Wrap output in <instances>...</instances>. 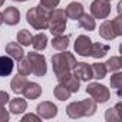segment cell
I'll use <instances>...</instances> for the list:
<instances>
[{
    "label": "cell",
    "mask_w": 122,
    "mask_h": 122,
    "mask_svg": "<svg viewBox=\"0 0 122 122\" xmlns=\"http://www.w3.org/2000/svg\"><path fill=\"white\" fill-rule=\"evenodd\" d=\"M98 106L93 99H83L78 102H71L66 106V113L72 119L83 118V116H92L96 112Z\"/></svg>",
    "instance_id": "1"
},
{
    "label": "cell",
    "mask_w": 122,
    "mask_h": 122,
    "mask_svg": "<svg viewBox=\"0 0 122 122\" xmlns=\"http://www.w3.org/2000/svg\"><path fill=\"white\" fill-rule=\"evenodd\" d=\"M49 15H50V10H47V9H45L39 5V6H35L30 10H27L26 20L33 29L45 30L49 26Z\"/></svg>",
    "instance_id": "2"
},
{
    "label": "cell",
    "mask_w": 122,
    "mask_h": 122,
    "mask_svg": "<svg viewBox=\"0 0 122 122\" xmlns=\"http://www.w3.org/2000/svg\"><path fill=\"white\" fill-rule=\"evenodd\" d=\"M75 63H76L75 56L66 50H62V53H56L52 56V66H53V72L56 76L66 73V72H72Z\"/></svg>",
    "instance_id": "3"
},
{
    "label": "cell",
    "mask_w": 122,
    "mask_h": 122,
    "mask_svg": "<svg viewBox=\"0 0 122 122\" xmlns=\"http://www.w3.org/2000/svg\"><path fill=\"white\" fill-rule=\"evenodd\" d=\"M66 22H68V16H66L65 10L53 9V10H50V15H49V26H47V29L50 30V33L53 36L63 35V32L66 29Z\"/></svg>",
    "instance_id": "4"
},
{
    "label": "cell",
    "mask_w": 122,
    "mask_h": 122,
    "mask_svg": "<svg viewBox=\"0 0 122 122\" xmlns=\"http://www.w3.org/2000/svg\"><path fill=\"white\" fill-rule=\"evenodd\" d=\"M99 36L105 40H113L118 36H122V19L118 15L113 20H103L99 26Z\"/></svg>",
    "instance_id": "5"
},
{
    "label": "cell",
    "mask_w": 122,
    "mask_h": 122,
    "mask_svg": "<svg viewBox=\"0 0 122 122\" xmlns=\"http://www.w3.org/2000/svg\"><path fill=\"white\" fill-rule=\"evenodd\" d=\"M86 93L91 95L92 99L96 103H105L111 98L109 89L105 85H101V83H96V82H92V83H89L86 86Z\"/></svg>",
    "instance_id": "6"
},
{
    "label": "cell",
    "mask_w": 122,
    "mask_h": 122,
    "mask_svg": "<svg viewBox=\"0 0 122 122\" xmlns=\"http://www.w3.org/2000/svg\"><path fill=\"white\" fill-rule=\"evenodd\" d=\"M26 57L29 59V62H30V65H32V73H33L35 76L42 78V76L46 75V72H47V65H46V59H45L43 55L30 52V53H27Z\"/></svg>",
    "instance_id": "7"
},
{
    "label": "cell",
    "mask_w": 122,
    "mask_h": 122,
    "mask_svg": "<svg viewBox=\"0 0 122 122\" xmlns=\"http://www.w3.org/2000/svg\"><path fill=\"white\" fill-rule=\"evenodd\" d=\"M91 13L93 19H106L111 15V3L108 0H93L91 3Z\"/></svg>",
    "instance_id": "8"
},
{
    "label": "cell",
    "mask_w": 122,
    "mask_h": 122,
    "mask_svg": "<svg viewBox=\"0 0 122 122\" xmlns=\"http://www.w3.org/2000/svg\"><path fill=\"white\" fill-rule=\"evenodd\" d=\"M57 78V82L60 83V85H63L71 93H76V92H79V85H81V81L72 73V72H66V73H62V75H59V76H56Z\"/></svg>",
    "instance_id": "9"
},
{
    "label": "cell",
    "mask_w": 122,
    "mask_h": 122,
    "mask_svg": "<svg viewBox=\"0 0 122 122\" xmlns=\"http://www.w3.org/2000/svg\"><path fill=\"white\" fill-rule=\"evenodd\" d=\"M75 52L78 53V55H81V56H83V57H88V56H91V50H92V40L88 37V36H85V35H81V36H78L76 37V40H75Z\"/></svg>",
    "instance_id": "10"
},
{
    "label": "cell",
    "mask_w": 122,
    "mask_h": 122,
    "mask_svg": "<svg viewBox=\"0 0 122 122\" xmlns=\"http://www.w3.org/2000/svg\"><path fill=\"white\" fill-rule=\"evenodd\" d=\"M36 112L43 119H52V118H55L57 115V106L50 101H45V102L37 105Z\"/></svg>",
    "instance_id": "11"
},
{
    "label": "cell",
    "mask_w": 122,
    "mask_h": 122,
    "mask_svg": "<svg viewBox=\"0 0 122 122\" xmlns=\"http://www.w3.org/2000/svg\"><path fill=\"white\" fill-rule=\"evenodd\" d=\"M72 71H73V75H75L79 81L88 82L89 79H92V69H91V65H88V63H85V62H76Z\"/></svg>",
    "instance_id": "12"
},
{
    "label": "cell",
    "mask_w": 122,
    "mask_h": 122,
    "mask_svg": "<svg viewBox=\"0 0 122 122\" xmlns=\"http://www.w3.org/2000/svg\"><path fill=\"white\" fill-rule=\"evenodd\" d=\"M2 16H3V22L9 26H16L20 22V12L13 6L6 7L5 12L2 13Z\"/></svg>",
    "instance_id": "13"
},
{
    "label": "cell",
    "mask_w": 122,
    "mask_h": 122,
    "mask_svg": "<svg viewBox=\"0 0 122 122\" xmlns=\"http://www.w3.org/2000/svg\"><path fill=\"white\" fill-rule=\"evenodd\" d=\"M66 16L72 20H78L83 13H85V9H83V5L82 3H76V2H72L68 5L66 10H65Z\"/></svg>",
    "instance_id": "14"
},
{
    "label": "cell",
    "mask_w": 122,
    "mask_h": 122,
    "mask_svg": "<svg viewBox=\"0 0 122 122\" xmlns=\"http://www.w3.org/2000/svg\"><path fill=\"white\" fill-rule=\"evenodd\" d=\"M23 95L26 96V99H30V101L37 99L42 95V88L36 82H27V85H26V88L23 91Z\"/></svg>",
    "instance_id": "15"
},
{
    "label": "cell",
    "mask_w": 122,
    "mask_h": 122,
    "mask_svg": "<svg viewBox=\"0 0 122 122\" xmlns=\"http://www.w3.org/2000/svg\"><path fill=\"white\" fill-rule=\"evenodd\" d=\"M6 52H7V55H9L12 59H15V60H19V59H22V57L25 56L23 47H22V45L17 43V42H10V43H7V45H6Z\"/></svg>",
    "instance_id": "16"
},
{
    "label": "cell",
    "mask_w": 122,
    "mask_h": 122,
    "mask_svg": "<svg viewBox=\"0 0 122 122\" xmlns=\"http://www.w3.org/2000/svg\"><path fill=\"white\" fill-rule=\"evenodd\" d=\"M9 109H10L12 113H15V115H20V113H23V112L27 109V102H26V99L15 98V99L9 101Z\"/></svg>",
    "instance_id": "17"
},
{
    "label": "cell",
    "mask_w": 122,
    "mask_h": 122,
    "mask_svg": "<svg viewBox=\"0 0 122 122\" xmlns=\"http://www.w3.org/2000/svg\"><path fill=\"white\" fill-rule=\"evenodd\" d=\"M26 85H27V79H26V76L19 75V73H17V76H15V78L12 79V82H10V88H12V91H13L15 93H17V95L23 93Z\"/></svg>",
    "instance_id": "18"
},
{
    "label": "cell",
    "mask_w": 122,
    "mask_h": 122,
    "mask_svg": "<svg viewBox=\"0 0 122 122\" xmlns=\"http://www.w3.org/2000/svg\"><path fill=\"white\" fill-rule=\"evenodd\" d=\"M105 119L108 122H116V121H121L122 119V103H116L113 108H109L106 109L105 112Z\"/></svg>",
    "instance_id": "19"
},
{
    "label": "cell",
    "mask_w": 122,
    "mask_h": 122,
    "mask_svg": "<svg viewBox=\"0 0 122 122\" xmlns=\"http://www.w3.org/2000/svg\"><path fill=\"white\" fill-rule=\"evenodd\" d=\"M13 59L10 56H0V76H7L13 72Z\"/></svg>",
    "instance_id": "20"
},
{
    "label": "cell",
    "mask_w": 122,
    "mask_h": 122,
    "mask_svg": "<svg viewBox=\"0 0 122 122\" xmlns=\"http://www.w3.org/2000/svg\"><path fill=\"white\" fill-rule=\"evenodd\" d=\"M78 25H79V27L88 30V32H92V30H95V27H96V23H95L93 16H91V15H88V13H83V15L78 19Z\"/></svg>",
    "instance_id": "21"
},
{
    "label": "cell",
    "mask_w": 122,
    "mask_h": 122,
    "mask_svg": "<svg viewBox=\"0 0 122 122\" xmlns=\"http://www.w3.org/2000/svg\"><path fill=\"white\" fill-rule=\"evenodd\" d=\"M69 46V36H63V35H59V36H53L52 39V47L62 52L66 50Z\"/></svg>",
    "instance_id": "22"
},
{
    "label": "cell",
    "mask_w": 122,
    "mask_h": 122,
    "mask_svg": "<svg viewBox=\"0 0 122 122\" xmlns=\"http://www.w3.org/2000/svg\"><path fill=\"white\" fill-rule=\"evenodd\" d=\"M32 46L35 50H45L47 46V36L45 33H37L32 36Z\"/></svg>",
    "instance_id": "23"
},
{
    "label": "cell",
    "mask_w": 122,
    "mask_h": 122,
    "mask_svg": "<svg viewBox=\"0 0 122 122\" xmlns=\"http://www.w3.org/2000/svg\"><path fill=\"white\" fill-rule=\"evenodd\" d=\"M108 52H109V46H108V45H103V43H92L91 56H92L93 59H101V57H103Z\"/></svg>",
    "instance_id": "24"
},
{
    "label": "cell",
    "mask_w": 122,
    "mask_h": 122,
    "mask_svg": "<svg viewBox=\"0 0 122 122\" xmlns=\"http://www.w3.org/2000/svg\"><path fill=\"white\" fill-rule=\"evenodd\" d=\"M17 73L19 75H23V76H27L32 73V65L29 62V59L27 57H22L17 60Z\"/></svg>",
    "instance_id": "25"
},
{
    "label": "cell",
    "mask_w": 122,
    "mask_h": 122,
    "mask_svg": "<svg viewBox=\"0 0 122 122\" xmlns=\"http://www.w3.org/2000/svg\"><path fill=\"white\" fill-rule=\"evenodd\" d=\"M91 69H92V78L95 79H103L108 73L106 68H105V63H92L91 65Z\"/></svg>",
    "instance_id": "26"
},
{
    "label": "cell",
    "mask_w": 122,
    "mask_h": 122,
    "mask_svg": "<svg viewBox=\"0 0 122 122\" xmlns=\"http://www.w3.org/2000/svg\"><path fill=\"white\" fill-rule=\"evenodd\" d=\"M121 66H122V59L119 56H112L105 63V68L108 72H118L121 69Z\"/></svg>",
    "instance_id": "27"
},
{
    "label": "cell",
    "mask_w": 122,
    "mask_h": 122,
    "mask_svg": "<svg viewBox=\"0 0 122 122\" xmlns=\"http://www.w3.org/2000/svg\"><path fill=\"white\" fill-rule=\"evenodd\" d=\"M53 95H55V98L59 99V101H68V99L71 98V92H69L63 85H60V83L53 89Z\"/></svg>",
    "instance_id": "28"
},
{
    "label": "cell",
    "mask_w": 122,
    "mask_h": 122,
    "mask_svg": "<svg viewBox=\"0 0 122 122\" xmlns=\"http://www.w3.org/2000/svg\"><path fill=\"white\" fill-rule=\"evenodd\" d=\"M17 42L22 45V46H29V45H32V35H30V32L29 30H26V29H22L19 33H17Z\"/></svg>",
    "instance_id": "29"
},
{
    "label": "cell",
    "mask_w": 122,
    "mask_h": 122,
    "mask_svg": "<svg viewBox=\"0 0 122 122\" xmlns=\"http://www.w3.org/2000/svg\"><path fill=\"white\" fill-rule=\"evenodd\" d=\"M111 88H113L118 96H121V88H122V73L121 72H116L115 75L111 76Z\"/></svg>",
    "instance_id": "30"
},
{
    "label": "cell",
    "mask_w": 122,
    "mask_h": 122,
    "mask_svg": "<svg viewBox=\"0 0 122 122\" xmlns=\"http://www.w3.org/2000/svg\"><path fill=\"white\" fill-rule=\"evenodd\" d=\"M60 3V0H40V6L47 9V10H53L57 7V5Z\"/></svg>",
    "instance_id": "31"
},
{
    "label": "cell",
    "mask_w": 122,
    "mask_h": 122,
    "mask_svg": "<svg viewBox=\"0 0 122 122\" xmlns=\"http://www.w3.org/2000/svg\"><path fill=\"white\" fill-rule=\"evenodd\" d=\"M10 118V113L5 108V105H0V122H7Z\"/></svg>",
    "instance_id": "32"
},
{
    "label": "cell",
    "mask_w": 122,
    "mask_h": 122,
    "mask_svg": "<svg viewBox=\"0 0 122 122\" xmlns=\"http://www.w3.org/2000/svg\"><path fill=\"white\" fill-rule=\"evenodd\" d=\"M40 119H42V118H40L39 115L36 116V115H33V113H27V115H25V116L22 118V122H27V121H32V122H39Z\"/></svg>",
    "instance_id": "33"
},
{
    "label": "cell",
    "mask_w": 122,
    "mask_h": 122,
    "mask_svg": "<svg viewBox=\"0 0 122 122\" xmlns=\"http://www.w3.org/2000/svg\"><path fill=\"white\" fill-rule=\"evenodd\" d=\"M9 101H10L9 93H7V92H5V91H0V105H6Z\"/></svg>",
    "instance_id": "34"
},
{
    "label": "cell",
    "mask_w": 122,
    "mask_h": 122,
    "mask_svg": "<svg viewBox=\"0 0 122 122\" xmlns=\"http://www.w3.org/2000/svg\"><path fill=\"white\" fill-rule=\"evenodd\" d=\"M3 23V16H2V13H0V25Z\"/></svg>",
    "instance_id": "35"
},
{
    "label": "cell",
    "mask_w": 122,
    "mask_h": 122,
    "mask_svg": "<svg viewBox=\"0 0 122 122\" xmlns=\"http://www.w3.org/2000/svg\"><path fill=\"white\" fill-rule=\"evenodd\" d=\"M5 5V0H0V6H3Z\"/></svg>",
    "instance_id": "36"
},
{
    "label": "cell",
    "mask_w": 122,
    "mask_h": 122,
    "mask_svg": "<svg viewBox=\"0 0 122 122\" xmlns=\"http://www.w3.org/2000/svg\"><path fill=\"white\" fill-rule=\"evenodd\" d=\"M13 2H27V0H13Z\"/></svg>",
    "instance_id": "37"
},
{
    "label": "cell",
    "mask_w": 122,
    "mask_h": 122,
    "mask_svg": "<svg viewBox=\"0 0 122 122\" xmlns=\"http://www.w3.org/2000/svg\"><path fill=\"white\" fill-rule=\"evenodd\" d=\"M108 2H111V0H108Z\"/></svg>",
    "instance_id": "38"
}]
</instances>
